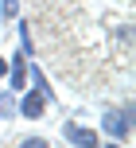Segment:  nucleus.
Listing matches in <instances>:
<instances>
[{
    "instance_id": "7",
    "label": "nucleus",
    "mask_w": 136,
    "mask_h": 148,
    "mask_svg": "<svg viewBox=\"0 0 136 148\" xmlns=\"http://www.w3.org/2000/svg\"><path fill=\"white\" fill-rule=\"evenodd\" d=\"M16 16H20V0H0V20L16 23Z\"/></svg>"
},
{
    "instance_id": "11",
    "label": "nucleus",
    "mask_w": 136,
    "mask_h": 148,
    "mask_svg": "<svg viewBox=\"0 0 136 148\" xmlns=\"http://www.w3.org/2000/svg\"><path fill=\"white\" fill-rule=\"evenodd\" d=\"M97 148H124V144H117V140H109V144H97Z\"/></svg>"
},
{
    "instance_id": "8",
    "label": "nucleus",
    "mask_w": 136,
    "mask_h": 148,
    "mask_svg": "<svg viewBox=\"0 0 136 148\" xmlns=\"http://www.w3.org/2000/svg\"><path fill=\"white\" fill-rule=\"evenodd\" d=\"M16 148H51V140H47V136H35V133H31V136H23V140L16 144Z\"/></svg>"
},
{
    "instance_id": "6",
    "label": "nucleus",
    "mask_w": 136,
    "mask_h": 148,
    "mask_svg": "<svg viewBox=\"0 0 136 148\" xmlns=\"http://www.w3.org/2000/svg\"><path fill=\"white\" fill-rule=\"evenodd\" d=\"M0 117H4V121H16V117H20V109H16V94H12V90H0Z\"/></svg>"
},
{
    "instance_id": "3",
    "label": "nucleus",
    "mask_w": 136,
    "mask_h": 148,
    "mask_svg": "<svg viewBox=\"0 0 136 148\" xmlns=\"http://www.w3.org/2000/svg\"><path fill=\"white\" fill-rule=\"evenodd\" d=\"M62 136H66L70 148H97L101 144V133H97V129L78 125V121H66V125H62Z\"/></svg>"
},
{
    "instance_id": "10",
    "label": "nucleus",
    "mask_w": 136,
    "mask_h": 148,
    "mask_svg": "<svg viewBox=\"0 0 136 148\" xmlns=\"http://www.w3.org/2000/svg\"><path fill=\"white\" fill-rule=\"evenodd\" d=\"M4 74H8V59L0 55V78H4Z\"/></svg>"
},
{
    "instance_id": "2",
    "label": "nucleus",
    "mask_w": 136,
    "mask_h": 148,
    "mask_svg": "<svg viewBox=\"0 0 136 148\" xmlns=\"http://www.w3.org/2000/svg\"><path fill=\"white\" fill-rule=\"evenodd\" d=\"M16 109H20L23 121H43L47 109H51V101H47V94H39L35 86H27L23 94H16Z\"/></svg>"
},
{
    "instance_id": "9",
    "label": "nucleus",
    "mask_w": 136,
    "mask_h": 148,
    "mask_svg": "<svg viewBox=\"0 0 136 148\" xmlns=\"http://www.w3.org/2000/svg\"><path fill=\"white\" fill-rule=\"evenodd\" d=\"M117 43H121L124 51L132 47V23H121V27H117Z\"/></svg>"
},
{
    "instance_id": "5",
    "label": "nucleus",
    "mask_w": 136,
    "mask_h": 148,
    "mask_svg": "<svg viewBox=\"0 0 136 148\" xmlns=\"http://www.w3.org/2000/svg\"><path fill=\"white\" fill-rule=\"evenodd\" d=\"M16 31H20V51L27 55V59H35V35H31V20H23V16H16Z\"/></svg>"
},
{
    "instance_id": "4",
    "label": "nucleus",
    "mask_w": 136,
    "mask_h": 148,
    "mask_svg": "<svg viewBox=\"0 0 136 148\" xmlns=\"http://www.w3.org/2000/svg\"><path fill=\"white\" fill-rule=\"evenodd\" d=\"M8 90H12V94H23V90H27V55L23 51H12L8 55Z\"/></svg>"
},
{
    "instance_id": "1",
    "label": "nucleus",
    "mask_w": 136,
    "mask_h": 148,
    "mask_svg": "<svg viewBox=\"0 0 136 148\" xmlns=\"http://www.w3.org/2000/svg\"><path fill=\"white\" fill-rule=\"evenodd\" d=\"M97 133H101V136H109V140H117V144H129V140H132V101L109 105V109L101 113Z\"/></svg>"
}]
</instances>
